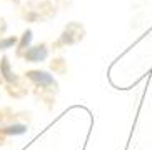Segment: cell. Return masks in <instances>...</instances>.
Segmentation results:
<instances>
[{
  "instance_id": "6da1fadb",
  "label": "cell",
  "mask_w": 152,
  "mask_h": 150,
  "mask_svg": "<svg viewBox=\"0 0 152 150\" xmlns=\"http://www.w3.org/2000/svg\"><path fill=\"white\" fill-rule=\"evenodd\" d=\"M28 79H32L35 84L44 85V87H50V85H55V80L52 79V75H49L47 72H40V70H32L28 72Z\"/></svg>"
},
{
  "instance_id": "7a4b0ae2",
  "label": "cell",
  "mask_w": 152,
  "mask_h": 150,
  "mask_svg": "<svg viewBox=\"0 0 152 150\" xmlns=\"http://www.w3.org/2000/svg\"><path fill=\"white\" fill-rule=\"evenodd\" d=\"M47 57V49L45 47H34V49H30L27 53H25V58L27 60H30V62H40V60H44V58Z\"/></svg>"
},
{
  "instance_id": "5b68a950",
  "label": "cell",
  "mask_w": 152,
  "mask_h": 150,
  "mask_svg": "<svg viewBox=\"0 0 152 150\" xmlns=\"http://www.w3.org/2000/svg\"><path fill=\"white\" fill-rule=\"evenodd\" d=\"M30 40H32V32L27 30L25 33H23V37H22V42H20V49H25V47L30 44Z\"/></svg>"
},
{
  "instance_id": "277c9868",
  "label": "cell",
  "mask_w": 152,
  "mask_h": 150,
  "mask_svg": "<svg viewBox=\"0 0 152 150\" xmlns=\"http://www.w3.org/2000/svg\"><path fill=\"white\" fill-rule=\"evenodd\" d=\"M25 125H20V124H17V125H10V127H5V128H2L0 132L2 133H7V135H20V133H23L25 132Z\"/></svg>"
},
{
  "instance_id": "8992f818",
  "label": "cell",
  "mask_w": 152,
  "mask_h": 150,
  "mask_svg": "<svg viewBox=\"0 0 152 150\" xmlns=\"http://www.w3.org/2000/svg\"><path fill=\"white\" fill-rule=\"evenodd\" d=\"M15 44V37H9V39H5L0 42V49H9V47H12V45Z\"/></svg>"
},
{
  "instance_id": "3957f363",
  "label": "cell",
  "mask_w": 152,
  "mask_h": 150,
  "mask_svg": "<svg viewBox=\"0 0 152 150\" xmlns=\"http://www.w3.org/2000/svg\"><path fill=\"white\" fill-rule=\"evenodd\" d=\"M0 70H2V75H4V79L7 80V82H15V75L12 74V70H10V65H9V60L7 58H2V62H0Z\"/></svg>"
}]
</instances>
